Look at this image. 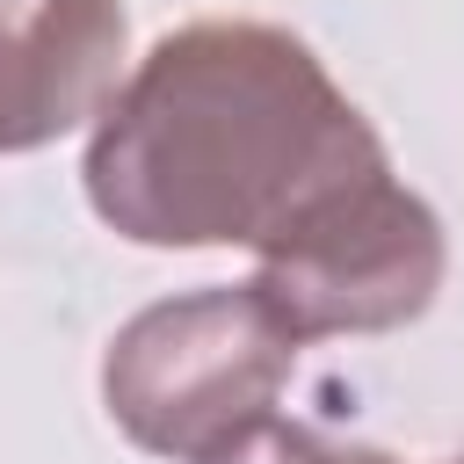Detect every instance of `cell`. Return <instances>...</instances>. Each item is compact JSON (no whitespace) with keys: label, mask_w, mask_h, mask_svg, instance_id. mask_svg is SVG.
<instances>
[{"label":"cell","mask_w":464,"mask_h":464,"mask_svg":"<svg viewBox=\"0 0 464 464\" xmlns=\"http://www.w3.org/2000/svg\"><path fill=\"white\" fill-rule=\"evenodd\" d=\"M442 268H450L442 218L406 181H392V167H370L261 246L254 290L283 312L297 341L392 334L435 304Z\"/></svg>","instance_id":"3957f363"},{"label":"cell","mask_w":464,"mask_h":464,"mask_svg":"<svg viewBox=\"0 0 464 464\" xmlns=\"http://www.w3.org/2000/svg\"><path fill=\"white\" fill-rule=\"evenodd\" d=\"M450 464H464V457H450Z\"/></svg>","instance_id":"8992f818"},{"label":"cell","mask_w":464,"mask_h":464,"mask_svg":"<svg viewBox=\"0 0 464 464\" xmlns=\"http://www.w3.org/2000/svg\"><path fill=\"white\" fill-rule=\"evenodd\" d=\"M392 167L304 36L188 22L102 102L87 203L138 246H268L341 181Z\"/></svg>","instance_id":"6da1fadb"},{"label":"cell","mask_w":464,"mask_h":464,"mask_svg":"<svg viewBox=\"0 0 464 464\" xmlns=\"http://www.w3.org/2000/svg\"><path fill=\"white\" fill-rule=\"evenodd\" d=\"M203 464H392L384 450L370 442H341L326 428H304V420H254L246 435H232L225 450H210Z\"/></svg>","instance_id":"5b68a950"},{"label":"cell","mask_w":464,"mask_h":464,"mask_svg":"<svg viewBox=\"0 0 464 464\" xmlns=\"http://www.w3.org/2000/svg\"><path fill=\"white\" fill-rule=\"evenodd\" d=\"M123 72V0H0V152L102 116Z\"/></svg>","instance_id":"277c9868"},{"label":"cell","mask_w":464,"mask_h":464,"mask_svg":"<svg viewBox=\"0 0 464 464\" xmlns=\"http://www.w3.org/2000/svg\"><path fill=\"white\" fill-rule=\"evenodd\" d=\"M290 362L297 334L283 326V312L254 283H218L160 297L116 326L102 355V406L138 450L203 464L276 413Z\"/></svg>","instance_id":"7a4b0ae2"}]
</instances>
